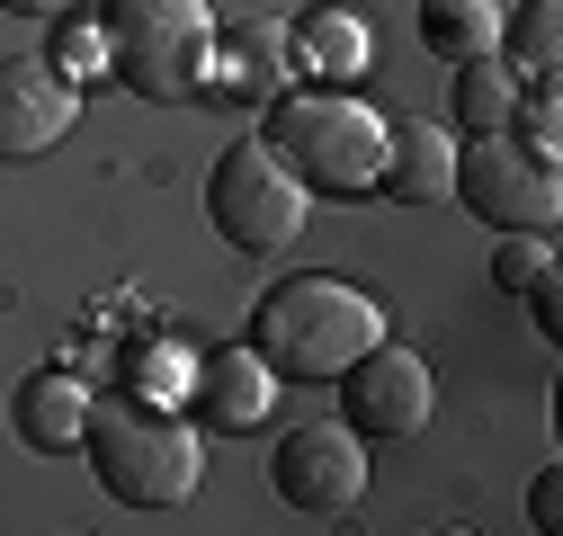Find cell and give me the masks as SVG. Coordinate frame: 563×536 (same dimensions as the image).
<instances>
[{
	"label": "cell",
	"mask_w": 563,
	"mask_h": 536,
	"mask_svg": "<svg viewBox=\"0 0 563 536\" xmlns=\"http://www.w3.org/2000/svg\"><path fill=\"white\" fill-rule=\"evenodd\" d=\"M385 340V304L367 287L331 278V268H305V278H277L251 304V349L268 358L277 384H331L349 358H367Z\"/></svg>",
	"instance_id": "cell-1"
},
{
	"label": "cell",
	"mask_w": 563,
	"mask_h": 536,
	"mask_svg": "<svg viewBox=\"0 0 563 536\" xmlns=\"http://www.w3.org/2000/svg\"><path fill=\"white\" fill-rule=\"evenodd\" d=\"M260 134L313 197H340V206L376 197V170H385V108L376 99H358V90H277Z\"/></svg>",
	"instance_id": "cell-2"
},
{
	"label": "cell",
	"mask_w": 563,
	"mask_h": 536,
	"mask_svg": "<svg viewBox=\"0 0 563 536\" xmlns=\"http://www.w3.org/2000/svg\"><path fill=\"white\" fill-rule=\"evenodd\" d=\"M81 456H90V474H99V492L117 510H179L197 492V474H206L197 429L179 412H162V402H144V393L134 402H90Z\"/></svg>",
	"instance_id": "cell-3"
},
{
	"label": "cell",
	"mask_w": 563,
	"mask_h": 536,
	"mask_svg": "<svg viewBox=\"0 0 563 536\" xmlns=\"http://www.w3.org/2000/svg\"><path fill=\"white\" fill-rule=\"evenodd\" d=\"M108 72L144 99H206L216 72V10L206 0H99Z\"/></svg>",
	"instance_id": "cell-4"
},
{
	"label": "cell",
	"mask_w": 563,
	"mask_h": 536,
	"mask_svg": "<svg viewBox=\"0 0 563 536\" xmlns=\"http://www.w3.org/2000/svg\"><path fill=\"white\" fill-rule=\"evenodd\" d=\"M448 197L483 233H554L563 224V170H554V153H528L519 134H456Z\"/></svg>",
	"instance_id": "cell-5"
},
{
	"label": "cell",
	"mask_w": 563,
	"mask_h": 536,
	"mask_svg": "<svg viewBox=\"0 0 563 536\" xmlns=\"http://www.w3.org/2000/svg\"><path fill=\"white\" fill-rule=\"evenodd\" d=\"M206 215L233 250H287L313 215V188L268 153V134H242V144L206 170Z\"/></svg>",
	"instance_id": "cell-6"
},
{
	"label": "cell",
	"mask_w": 563,
	"mask_h": 536,
	"mask_svg": "<svg viewBox=\"0 0 563 536\" xmlns=\"http://www.w3.org/2000/svg\"><path fill=\"white\" fill-rule=\"evenodd\" d=\"M268 483L296 518H349L367 501V438L349 421H305L268 447Z\"/></svg>",
	"instance_id": "cell-7"
},
{
	"label": "cell",
	"mask_w": 563,
	"mask_h": 536,
	"mask_svg": "<svg viewBox=\"0 0 563 536\" xmlns=\"http://www.w3.org/2000/svg\"><path fill=\"white\" fill-rule=\"evenodd\" d=\"M331 384H340V421L367 447H402V438H420L439 421V376L411 349H394V340H376L367 358H349Z\"/></svg>",
	"instance_id": "cell-8"
},
{
	"label": "cell",
	"mask_w": 563,
	"mask_h": 536,
	"mask_svg": "<svg viewBox=\"0 0 563 536\" xmlns=\"http://www.w3.org/2000/svg\"><path fill=\"white\" fill-rule=\"evenodd\" d=\"M81 125V81H63L45 54L0 63V161H36Z\"/></svg>",
	"instance_id": "cell-9"
},
{
	"label": "cell",
	"mask_w": 563,
	"mask_h": 536,
	"mask_svg": "<svg viewBox=\"0 0 563 536\" xmlns=\"http://www.w3.org/2000/svg\"><path fill=\"white\" fill-rule=\"evenodd\" d=\"M188 402H197L206 429L251 438V429H268V412H277V376H268V358H260L251 340H224V349H206V358L188 367Z\"/></svg>",
	"instance_id": "cell-10"
},
{
	"label": "cell",
	"mask_w": 563,
	"mask_h": 536,
	"mask_svg": "<svg viewBox=\"0 0 563 536\" xmlns=\"http://www.w3.org/2000/svg\"><path fill=\"white\" fill-rule=\"evenodd\" d=\"M90 376H73V367H36V376H19L10 384V438L27 447V456H81V438H90Z\"/></svg>",
	"instance_id": "cell-11"
},
{
	"label": "cell",
	"mask_w": 563,
	"mask_h": 536,
	"mask_svg": "<svg viewBox=\"0 0 563 536\" xmlns=\"http://www.w3.org/2000/svg\"><path fill=\"white\" fill-rule=\"evenodd\" d=\"M296 90V36L287 19H233L216 27V72H206V99H277Z\"/></svg>",
	"instance_id": "cell-12"
},
{
	"label": "cell",
	"mask_w": 563,
	"mask_h": 536,
	"mask_svg": "<svg viewBox=\"0 0 563 536\" xmlns=\"http://www.w3.org/2000/svg\"><path fill=\"white\" fill-rule=\"evenodd\" d=\"M456 179V134L439 116H385V170H376V197L394 206H439Z\"/></svg>",
	"instance_id": "cell-13"
},
{
	"label": "cell",
	"mask_w": 563,
	"mask_h": 536,
	"mask_svg": "<svg viewBox=\"0 0 563 536\" xmlns=\"http://www.w3.org/2000/svg\"><path fill=\"white\" fill-rule=\"evenodd\" d=\"M287 36H296V81H313V90H358L376 72V27L358 10H340V0L287 19Z\"/></svg>",
	"instance_id": "cell-14"
},
{
	"label": "cell",
	"mask_w": 563,
	"mask_h": 536,
	"mask_svg": "<svg viewBox=\"0 0 563 536\" xmlns=\"http://www.w3.org/2000/svg\"><path fill=\"white\" fill-rule=\"evenodd\" d=\"M456 72V90H448V108H456V134H510V108H519V72L501 54H465V63H448Z\"/></svg>",
	"instance_id": "cell-15"
},
{
	"label": "cell",
	"mask_w": 563,
	"mask_h": 536,
	"mask_svg": "<svg viewBox=\"0 0 563 536\" xmlns=\"http://www.w3.org/2000/svg\"><path fill=\"white\" fill-rule=\"evenodd\" d=\"M501 19H510V0H420V45L439 63L501 54Z\"/></svg>",
	"instance_id": "cell-16"
},
{
	"label": "cell",
	"mask_w": 563,
	"mask_h": 536,
	"mask_svg": "<svg viewBox=\"0 0 563 536\" xmlns=\"http://www.w3.org/2000/svg\"><path fill=\"white\" fill-rule=\"evenodd\" d=\"M501 63L519 81H554L563 72V0H519L501 19Z\"/></svg>",
	"instance_id": "cell-17"
},
{
	"label": "cell",
	"mask_w": 563,
	"mask_h": 536,
	"mask_svg": "<svg viewBox=\"0 0 563 536\" xmlns=\"http://www.w3.org/2000/svg\"><path fill=\"white\" fill-rule=\"evenodd\" d=\"M45 63H54L63 81H81V90H90V81L108 72V27H99V19H73V10H63V19H54V45H45Z\"/></svg>",
	"instance_id": "cell-18"
},
{
	"label": "cell",
	"mask_w": 563,
	"mask_h": 536,
	"mask_svg": "<svg viewBox=\"0 0 563 536\" xmlns=\"http://www.w3.org/2000/svg\"><path fill=\"white\" fill-rule=\"evenodd\" d=\"M537 278H554V233H501V250H492V287L528 295Z\"/></svg>",
	"instance_id": "cell-19"
},
{
	"label": "cell",
	"mask_w": 563,
	"mask_h": 536,
	"mask_svg": "<svg viewBox=\"0 0 563 536\" xmlns=\"http://www.w3.org/2000/svg\"><path fill=\"white\" fill-rule=\"evenodd\" d=\"M510 134H519L528 153H554V161H563V99H554V81H519Z\"/></svg>",
	"instance_id": "cell-20"
},
{
	"label": "cell",
	"mask_w": 563,
	"mask_h": 536,
	"mask_svg": "<svg viewBox=\"0 0 563 536\" xmlns=\"http://www.w3.org/2000/svg\"><path fill=\"white\" fill-rule=\"evenodd\" d=\"M519 304H528V322L545 331V340H554V331H563V287H554V278H537V287H528Z\"/></svg>",
	"instance_id": "cell-21"
},
{
	"label": "cell",
	"mask_w": 563,
	"mask_h": 536,
	"mask_svg": "<svg viewBox=\"0 0 563 536\" xmlns=\"http://www.w3.org/2000/svg\"><path fill=\"white\" fill-rule=\"evenodd\" d=\"M554 510H563V474L545 465V474L528 483V527H554Z\"/></svg>",
	"instance_id": "cell-22"
},
{
	"label": "cell",
	"mask_w": 563,
	"mask_h": 536,
	"mask_svg": "<svg viewBox=\"0 0 563 536\" xmlns=\"http://www.w3.org/2000/svg\"><path fill=\"white\" fill-rule=\"evenodd\" d=\"M10 19H63V10H81V0H0Z\"/></svg>",
	"instance_id": "cell-23"
}]
</instances>
